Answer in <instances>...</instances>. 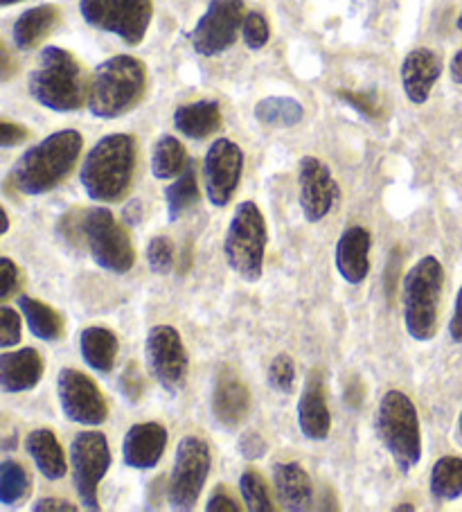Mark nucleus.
<instances>
[{"label": "nucleus", "mask_w": 462, "mask_h": 512, "mask_svg": "<svg viewBox=\"0 0 462 512\" xmlns=\"http://www.w3.org/2000/svg\"><path fill=\"white\" fill-rule=\"evenodd\" d=\"M84 138L75 129L57 131L30 147L12 170L14 188L28 197H39L66 179L82 154Z\"/></svg>", "instance_id": "nucleus-1"}, {"label": "nucleus", "mask_w": 462, "mask_h": 512, "mask_svg": "<svg viewBox=\"0 0 462 512\" xmlns=\"http://www.w3.org/2000/svg\"><path fill=\"white\" fill-rule=\"evenodd\" d=\"M147 68L140 59L118 55L102 61L88 84L86 107L95 118L113 120L138 107L145 95Z\"/></svg>", "instance_id": "nucleus-2"}, {"label": "nucleus", "mask_w": 462, "mask_h": 512, "mask_svg": "<svg viewBox=\"0 0 462 512\" xmlns=\"http://www.w3.org/2000/svg\"><path fill=\"white\" fill-rule=\"evenodd\" d=\"M133 172H136V138L111 134L88 152L79 179L93 201L115 203L129 192Z\"/></svg>", "instance_id": "nucleus-3"}, {"label": "nucleus", "mask_w": 462, "mask_h": 512, "mask_svg": "<svg viewBox=\"0 0 462 512\" xmlns=\"http://www.w3.org/2000/svg\"><path fill=\"white\" fill-rule=\"evenodd\" d=\"M28 88L41 107L57 113L82 109L88 100L82 64L68 50L57 46L41 50L39 64L30 73Z\"/></svg>", "instance_id": "nucleus-4"}, {"label": "nucleus", "mask_w": 462, "mask_h": 512, "mask_svg": "<svg viewBox=\"0 0 462 512\" xmlns=\"http://www.w3.org/2000/svg\"><path fill=\"white\" fill-rule=\"evenodd\" d=\"M375 429L399 472H413L422 461L420 416L411 397L402 391H388L381 397Z\"/></svg>", "instance_id": "nucleus-5"}, {"label": "nucleus", "mask_w": 462, "mask_h": 512, "mask_svg": "<svg viewBox=\"0 0 462 512\" xmlns=\"http://www.w3.org/2000/svg\"><path fill=\"white\" fill-rule=\"evenodd\" d=\"M444 269L440 260L426 255L404 278V323L415 341H431L438 332Z\"/></svg>", "instance_id": "nucleus-6"}, {"label": "nucleus", "mask_w": 462, "mask_h": 512, "mask_svg": "<svg viewBox=\"0 0 462 512\" xmlns=\"http://www.w3.org/2000/svg\"><path fill=\"white\" fill-rule=\"evenodd\" d=\"M266 242H269V233H266L262 210L253 201H242L235 208L224 240L228 267L244 280L257 282L264 271Z\"/></svg>", "instance_id": "nucleus-7"}, {"label": "nucleus", "mask_w": 462, "mask_h": 512, "mask_svg": "<svg viewBox=\"0 0 462 512\" xmlns=\"http://www.w3.org/2000/svg\"><path fill=\"white\" fill-rule=\"evenodd\" d=\"M84 237L95 264L111 273H129L136 264L127 228L118 224L109 208L95 206L84 213Z\"/></svg>", "instance_id": "nucleus-8"}, {"label": "nucleus", "mask_w": 462, "mask_h": 512, "mask_svg": "<svg viewBox=\"0 0 462 512\" xmlns=\"http://www.w3.org/2000/svg\"><path fill=\"white\" fill-rule=\"evenodd\" d=\"M210 445L199 436H185L174 454V467L167 485V501L172 510L188 512L201 497L210 476Z\"/></svg>", "instance_id": "nucleus-9"}, {"label": "nucleus", "mask_w": 462, "mask_h": 512, "mask_svg": "<svg viewBox=\"0 0 462 512\" xmlns=\"http://www.w3.org/2000/svg\"><path fill=\"white\" fill-rule=\"evenodd\" d=\"M79 12L93 28L115 34L127 46H138L149 30L151 0H79Z\"/></svg>", "instance_id": "nucleus-10"}, {"label": "nucleus", "mask_w": 462, "mask_h": 512, "mask_svg": "<svg viewBox=\"0 0 462 512\" xmlns=\"http://www.w3.org/2000/svg\"><path fill=\"white\" fill-rule=\"evenodd\" d=\"M70 465L79 501L86 510H100V483L111 467V447L102 431H82L75 436Z\"/></svg>", "instance_id": "nucleus-11"}, {"label": "nucleus", "mask_w": 462, "mask_h": 512, "mask_svg": "<svg viewBox=\"0 0 462 512\" xmlns=\"http://www.w3.org/2000/svg\"><path fill=\"white\" fill-rule=\"evenodd\" d=\"M145 357L151 375L167 393H179L188 382L190 357L179 330L172 325H154L147 332Z\"/></svg>", "instance_id": "nucleus-12"}, {"label": "nucleus", "mask_w": 462, "mask_h": 512, "mask_svg": "<svg viewBox=\"0 0 462 512\" xmlns=\"http://www.w3.org/2000/svg\"><path fill=\"white\" fill-rule=\"evenodd\" d=\"M244 19V0H210L206 14L190 34L194 50L203 57H217L233 48Z\"/></svg>", "instance_id": "nucleus-13"}, {"label": "nucleus", "mask_w": 462, "mask_h": 512, "mask_svg": "<svg viewBox=\"0 0 462 512\" xmlns=\"http://www.w3.org/2000/svg\"><path fill=\"white\" fill-rule=\"evenodd\" d=\"M57 395L64 416L84 427H100L109 418V406L91 377L75 368H61L57 377Z\"/></svg>", "instance_id": "nucleus-14"}, {"label": "nucleus", "mask_w": 462, "mask_h": 512, "mask_svg": "<svg viewBox=\"0 0 462 512\" xmlns=\"http://www.w3.org/2000/svg\"><path fill=\"white\" fill-rule=\"evenodd\" d=\"M244 172V152L233 140L219 138L210 145L203 161L206 194L212 206L224 208L233 201V194Z\"/></svg>", "instance_id": "nucleus-15"}, {"label": "nucleus", "mask_w": 462, "mask_h": 512, "mask_svg": "<svg viewBox=\"0 0 462 512\" xmlns=\"http://www.w3.org/2000/svg\"><path fill=\"white\" fill-rule=\"evenodd\" d=\"M298 201L302 215L309 224H318L332 213L336 199H339V185L323 161L316 156H305L298 165Z\"/></svg>", "instance_id": "nucleus-16"}, {"label": "nucleus", "mask_w": 462, "mask_h": 512, "mask_svg": "<svg viewBox=\"0 0 462 512\" xmlns=\"http://www.w3.org/2000/svg\"><path fill=\"white\" fill-rule=\"evenodd\" d=\"M251 411V393L230 366H221L212 386V416L224 429H237Z\"/></svg>", "instance_id": "nucleus-17"}, {"label": "nucleus", "mask_w": 462, "mask_h": 512, "mask_svg": "<svg viewBox=\"0 0 462 512\" xmlns=\"http://www.w3.org/2000/svg\"><path fill=\"white\" fill-rule=\"evenodd\" d=\"M298 425L302 436L323 443L330 436L332 416L325 400V379L321 370H312L298 400Z\"/></svg>", "instance_id": "nucleus-18"}, {"label": "nucleus", "mask_w": 462, "mask_h": 512, "mask_svg": "<svg viewBox=\"0 0 462 512\" xmlns=\"http://www.w3.org/2000/svg\"><path fill=\"white\" fill-rule=\"evenodd\" d=\"M167 447V429L158 422L133 425L122 443L124 463L133 470H151L161 463Z\"/></svg>", "instance_id": "nucleus-19"}, {"label": "nucleus", "mask_w": 462, "mask_h": 512, "mask_svg": "<svg viewBox=\"0 0 462 512\" xmlns=\"http://www.w3.org/2000/svg\"><path fill=\"white\" fill-rule=\"evenodd\" d=\"M442 75V59L431 48H415L402 64V86L408 100L424 104Z\"/></svg>", "instance_id": "nucleus-20"}, {"label": "nucleus", "mask_w": 462, "mask_h": 512, "mask_svg": "<svg viewBox=\"0 0 462 512\" xmlns=\"http://www.w3.org/2000/svg\"><path fill=\"white\" fill-rule=\"evenodd\" d=\"M372 237L363 226L345 228L336 244V269L350 285H361L370 273Z\"/></svg>", "instance_id": "nucleus-21"}, {"label": "nucleus", "mask_w": 462, "mask_h": 512, "mask_svg": "<svg viewBox=\"0 0 462 512\" xmlns=\"http://www.w3.org/2000/svg\"><path fill=\"white\" fill-rule=\"evenodd\" d=\"M43 359L34 348H23L0 355V388L3 393L32 391L43 377Z\"/></svg>", "instance_id": "nucleus-22"}, {"label": "nucleus", "mask_w": 462, "mask_h": 512, "mask_svg": "<svg viewBox=\"0 0 462 512\" xmlns=\"http://www.w3.org/2000/svg\"><path fill=\"white\" fill-rule=\"evenodd\" d=\"M273 488L280 506L291 512H302L312 508L314 485L305 467L300 463H275L273 465Z\"/></svg>", "instance_id": "nucleus-23"}, {"label": "nucleus", "mask_w": 462, "mask_h": 512, "mask_svg": "<svg viewBox=\"0 0 462 512\" xmlns=\"http://www.w3.org/2000/svg\"><path fill=\"white\" fill-rule=\"evenodd\" d=\"M25 449L37 465V470L46 476L48 481L64 479L68 472L66 454L61 449L57 436L50 429H34L25 438Z\"/></svg>", "instance_id": "nucleus-24"}, {"label": "nucleus", "mask_w": 462, "mask_h": 512, "mask_svg": "<svg viewBox=\"0 0 462 512\" xmlns=\"http://www.w3.org/2000/svg\"><path fill=\"white\" fill-rule=\"evenodd\" d=\"M174 127L192 140H203L212 136L221 127L219 104L215 100L183 104V107L174 111Z\"/></svg>", "instance_id": "nucleus-25"}, {"label": "nucleus", "mask_w": 462, "mask_h": 512, "mask_svg": "<svg viewBox=\"0 0 462 512\" xmlns=\"http://www.w3.org/2000/svg\"><path fill=\"white\" fill-rule=\"evenodd\" d=\"M59 21V7L55 5H37L32 10L23 12L14 23L12 37L19 50H32L37 43L48 37L50 30Z\"/></svg>", "instance_id": "nucleus-26"}, {"label": "nucleus", "mask_w": 462, "mask_h": 512, "mask_svg": "<svg viewBox=\"0 0 462 512\" xmlns=\"http://www.w3.org/2000/svg\"><path fill=\"white\" fill-rule=\"evenodd\" d=\"M118 348V337L109 328H86L79 337V350H82L86 366L97 373H111Z\"/></svg>", "instance_id": "nucleus-27"}, {"label": "nucleus", "mask_w": 462, "mask_h": 512, "mask_svg": "<svg viewBox=\"0 0 462 512\" xmlns=\"http://www.w3.org/2000/svg\"><path fill=\"white\" fill-rule=\"evenodd\" d=\"M16 303H19V310L34 337L41 341H57L61 337V332H64V321H61L59 312L52 310V307H48L43 300L30 296H19Z\"/></svg>", "instance_id": "nucleus-28"}, {"label": "nucleus", "mask_w": 462, "mask_h": 512, "mask_svg": "<svg viewBox=\"0 0 462 512\" xmlns=\"http://www.w3.org/2000/svg\"><path fill=\"white\" fill-rule=\"evenodd\" d=\"M188 165V152H185L181 140H176L174 136H163L156 140L154 152H151V172L158 181L176 179V176L188 170Z\"/></svg>", "instance_id": "nucleus-29"}, {"label": "nucleus", "mask_w": 462, "mask_h": 512, "mask_svg": "<svg viewBox=\"0 0 462 512\" xmlns=\"http://www.w3.org/2000/svg\"><path fill=\"white\" fill-rule=\"evenodd\" d=\"M255 118L257 122H262L266 127H296L298 122H302L305 118V109L298 100L293 97H264L255 104Z\"/></svg>", "instance_id": "nucleus-30"}, {"label": "nucleus", "mask_w": 462, "mask_h": 512, "mask_svg": "<svg viewBox=\"0 0 462 512\" xmlns=\"http://www.w3.org/2000/svg\"><path fill=\"white\" fill-rule=\"evenodd\" d=\"M429 488L435 501H456L462 494V458L442 456L433 465Z\"/></svg>", "instance_id": "nucleus-31"}, {"label": "nucleus", "mask_w": 462, "mask_h": 512, "mask_svg": "<svg viewBox=\"0 0 462 512\" xmlns=\"http://www.w3.org/2000/svg\"><path fill=\"white\" fill-rule=\"evenodd\" d=\"M167 201V213H170V222H176L185 210L192 208L199 201V181L194 174V167L188 165L181 176H176V181L165 190Z\"/></svg>", "instance_id": "nucleus-32"}, {"label": "nucleus", "mask_w": 462, "mask_h": 512, "mask_svg": "<svg viewBox=\"0 0 462 512\" xmlns=\"http://www.w3.org/2000/svg\"><path fill=\"white\" fill-rule=\"evenodd\" d=\"M30 492V476L25 467L16 461L0 465V503L3 506H19Z\"/></svg>", "instance_id": "nucleus-33"}, {"label": "nucleus", "mask_w": 462, "mask_h": 512, "mask_svg": "<svg viewBox=\"0 0 462 512\" xmlns=\"http://www.w3.org/2000/svg\"><path fill=\"white\" fill-rule=\"evenodd\" d=\"M239 492H242V499L246 501V510L251 512H271L273 501L269 485H266L264 476L255 470H246L239 476Z\"/></svg>", "instance_id": "nucleus-34"}, {"label": "nucleus", "mask_w": 462, "mask_h": 512, "mask_svg": "<svg viewBox=\"0 0 462 512\" xmlns=\"http://www.w3.org/2000/svg\"><path fill=\"white\" fill-rule=\"evenodd\" d=\"M293 384H296V364H293L291 355L280 352L269 366V386L278 393H291Z\"/></svg>", "instance_id": "nucleus-35"}, {"label": "nucleus", "mask_w": 462, "mask_h": 512, "mask_svg": "<svg viewBox=\"0 0 462 512\" xmlns=\"http://www.w3.org/2000/svg\"><path fill=\"white\" fill-rule=\"evenodd\" d=\"M147 264L154 273H170L174 267V244L170 237L158 235L147 244Z\"/></svg>", "instance_id": "nucleus-36"}, {"label": "nucleus", "mask_w": 462, "mask_h": 512, "mask_svg": "<svg viewBox=\"0 0 462 512\" xmlns=\"http://www.w3.org/2000/svg\"><path fill=\"white\" fill-rule=\"evenodd\" d=\"M242 37L251 50H262L266 43H269L271 30H269V23L264 19V14L260 12L246 14L244 25H242Z\"/></svg>", "instance_id": "nucleus-37"}, {"label": "nucleus", "mask_w": 462, "mask_h": 512, "mask_svg": "<svg viewBox=\"0 0 462 512\" xmlns=\"http://www.w3.org/2000/svg\"><path fill=\"white\" fill-rule=\"evenodd\" d=\"M21 341V316L12 307H0V348L7 350Z\"/></svg>", "instance_id": "nucleus-38"}, {"label": "nucleus", "mask_w": 462, "mask_h": 512, "mask_svg": "<svg viewBox=\"0 0 462 512\" xmlns=\"http://www.w3.org/2000/svg\"><path fill=\"white\" fill-rule=\"evenodd\" d=\"M120 393L124 395V400L136 404L142 393H145V377H142L140 368L136 361H131V364L122 370L120 375Z\"/></svg>", "instance_id": "nucleus-39"}, {"label": "nucleus", "mask_w": 462, "mask_h": 512, "mask_svg": "<svg viewBox=\"0 0 462 512\" xmlns=\"http://www.w3.org/2000/svg\"><path fill=\"white\" fill-rule=\"evenodd\" d=\"M79 210H70V213L59 222V233L66 237L68 244L79 246L82 242H86L84 237V213L77 215Z\"/></svg>", "instance_id": "nucleus-40"}, {"label": "nucleus", "mask_w": 462, "mask_h": 512, "mask_svg": "<svg viewBox=\"0 0 462 512\" xmlns=\"http://www.w3.org/2000/svg\"><path fill=\"white\" fill-rule=\"evenodd\" d=\"M239 454H242L246 461H260V458L266 454V449H269V445H266V440L262 438V434H257V431H244L242 438H239Z\"/></svg>", "instance_id": "nucleus-41"}, {"label": "nucleus", "mask_w": 462, "mask_h": 512, "mask_svg": "<svg viewBox=\"0 0 462 512\" xmlns=\"http://www.w3.org/2000/svg\"><path fill=\"white\" fill-rule=\"evenodd\" d=\"M21 273L12 258H0V300L10 298L19 287Z\"/></svg>", "instance_id": "nucleus-42"}, {"label": "nucleus", "mask_w": 462, "mask_h": 512, "mask_svg": "<svg viewBox=\"0 0 462 512\" xmlns=\"http://www.w3.org/2000/svg\"><path fill=\"white\" fill-rule=\"evenodd\" d=\"M341 100H345L350 104L352 109H357L359 113L368 118H377L379 116V104L377 97L372 93H354V91H341L339 93Z\"/></svg>", "instance_id": "nucleus-43"}, {"label": "nucleus", "mask_w": 462, "mask_h": 512, "mask_svg": "<svg viewBox=\"0 0 462 512\" xmlns=\"http://www.w3.org/2000/svg\"><path fill=\"white\" fill-rule=\"evenodd\" d=\"M30 131L25 129L23 125H14L10 120H3L0 122V147H14L23 143V140H28Z\"/></svg>", "instance_id": "nucleus-44"}, {"label": "nucleus", "mask_w": 462, "mask_h": 512, "mask_svg": "<svg viewBox=\"0 0 462 512\" xmlns=\"http://www.w3.org/2000/svg\"><path fill=\"white\" fill-rule=\"evenodd\" d=\"M208 512H237L239 503L230 497V494L224 488H217L210 494V499L206 503Z\"/></svg>", "instance_id": "nucleus-45"}, {"label": "nucleus", "mask_w": 462, "mask_h": 512, "mask_svg": "<svg viewBox=\"0 0 462 512\" xmlns=\"http://www.w3.org/2000/svg\"><path fill=\"white\" fill-rule=\"evenodd\" d=\"M34 512H55V510H64V512H75L77 506L73 501H66V499H59V497H43L39 501H34L32 506Z\"/></svg>", "instance_id": "nucleus-46"}, {"label": "nucleus", "mask_w": 462, "mask_h": 512, "mask_svg": "<svg viewBox=\"0 0 462 512\" xmlns=\"http://www.w3.org/2000/svg\"><path fill=\"white\" fill-rule=\"evenodd\" d=\"M363 397H366V388H363V382L359 377H352L348 386H345V402H348L352 409H359L363 404Z\"/></svg>", "instance_id": "nucleus-47"}, {"label": "nucleus", "mask_w": 462, "mask_h": 512, "mask_svg": "<svg viewBox=\"0 0 462 512\" xmlns=\"http://www.w3.org/2000/svg\"><path fill=\"white\" fill-rule=\"evenodd\" d=\"M449 334L451 339L456 343H462V287L458 291V298H456V310H453L451 316V323H449Z\"/></svg>", "instance_id": "nucleus-48"}, {"label": "nucleus", "mask_w": 462, "mask_h": 512, "mask_svg": "<svg viewBox=\"0 0 462 512\" xmlns=\"http://www.w3.org/2000/svg\"><path fill=\"white\" fill-rule=\"evenodd\" d=\"M142 213H145V210H142V203L138 199L129 201L127 206H124V210H122L124 224H127V226H138L142 222Z\"/></svg>", "instance_id": "nucleus-49"}, {"label": "nucleus", "mask_w": 462, "mask_h": 512, "mask_svg": "<svg viewBox=\"0 0 462 512\" xmlns=\"http://www.w3.org/2000/svg\"><path fill=\"white\" fill-rule=\"evenodd\" d=\"M399 258L397 251L390 255V262H388V296H393V287H395V273H399V262L395 264V260Z\"/></svg>", "instance_id": "nucleus-50"}, {"label": "nucleus", "mask_w": 462, "mask_h": 512, "mask_svg": "<svg viewBox=\"0 0 462 512\" xmlns=\"http://www.w3.org/2000/svg\"><path fill=\"white\" fill-rule=\"evenodd\" d=\"M451 79L456 84H462V50H458L456 57L451 59Z\"/></svg>", "instance_id": "nucleus-51"}, {"label": "nucleus", "mask_w": 462, "mask_h": 512, "mask_svg": "<svg viewBox=\"0 0 462 512\" xmlns=\"http://www.w3.org/2000/svg\"><path fill=\"white\" fill-rule=\"evenodd\" d=\"M12 75V68H10V55H7V50L3 48V79H10Z\"/></svg>", "instance_id": "nucleus-52"}, {"label": "nucleus", "mask_w": 462, "mask_h": 512, "mask_svg": "<svg viewBox=\"0 0 462 512\" xmlns=\"http://www.w3.org/2000/svg\"><path fill=\"white\" fill-rule=\"evenodd\" d=\"M395 512H415V506L413 503H397Z\"/></svg>", "instance_id": "nucleus-53"}, {"label": "nucleus", "mask_w": 462, "mask_h": 512, "mask_svg": "<svg viewBox=\"0 0 462 512\" xmlns=\"http://www.w3.org/2000/svg\"><path fill=\"white\" fill-rule=\"evenodd\" d=\"M0 215H3V233L10 231V217H7V210H0Z\"/></svg>", "instance_id": "nucleus-54"}, {"label": "nucleus", "mask_w": 462, "mask_h": 512, "mask_svg": "<svg viewBox=\"0 0 462 512\" xmlns=\"http://www.w3.org/2000/svg\"><path fill=\"white\" fill-rule=\"evenodd\" d=\"M14 3H21V0H0V5H3V7H10Z\"/></svg>", "instance_id": "nucleus-55"}, {"label": "nucleus", "mask_w": 462, "mask_h": 512, "mask_svg": "<svg viewBox=\"0 0 462 512\" xmlns=\"http://www.w3.org/2000/svg\"><path fill=\"white\" fill-rule=\"evenodd\" d=\"M458 30H462V12H460V16H458Z\"/></svg>", "instance_id": "nucleus-56"}, {"label": "nucleus", "mask_w": 462, "mask_h": 512, "mask_svg": "<svg viewBox=\"0 0 462 512\" xmlns=\"http://www.w3.org/2000/svg\"><path fill=\"white\" fill-rule=\"evenodd\" d=\"M460 434H462V413H460Z\"/></svg>", "instance_id": "nucleus-57"}]
</instances>
